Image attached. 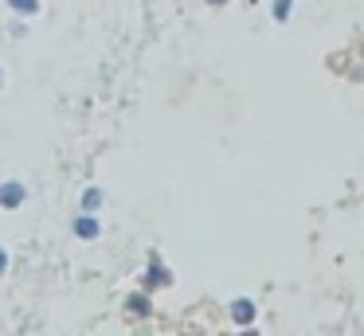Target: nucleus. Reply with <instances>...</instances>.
Masks as SVG:
<instances>
[{
    "mask_svg": "<svg viewBox=\"0 0 364 336\" xmlns=\"http://www.w3.org/2000/svg\"><path fill=\"white\" fill-rule=\"evenodd\" d=\"M270 16H274V23H286L294 16V0H274V4H270Z\"/></svg>",
    "mask_w": 364,
    "mask_h": 336,
    "instance_id": "0eeeda50",
    "label": "nucleus"
},
{
    "mask_svg": "<svg viewBox=\"0 0 364 336\" xmlns=\"http://www.w3.org/2000/svg\"><path fill=\"white\" fill-rule=\"evenodd\" d=\"M126 313H129L134 320H145V317L153 313V297L145 293V289H137V293H129V297H126Z\"/></svg>",
    "mask_w": 364,
    "mask_h": 336,
    "instance_id": "39448f33",
    "label": "nucleus"
},
{
    "mask_svg": "<svg viewBox=\"0 0 364 336\" xmlns=\"http://www.w3.org/2000/svg\"><path fill=\"white\" fill-rule=\"evenodd\" d=\"M102 200H106V192L98 184H87L82 188V211H98L102 207Z\"/></svg>",
    "mask_w": 364,
    "mask_h": 336,
    "instance_id": "423d86ee",
    "label": "nucleus"
},
{
    "mask_svg": "<svg viewBox=\"0 0 364 336\" xmlns=\"http://www.w3.org/2000/svg\"><path fill=\"white\" fill-rule=\"evenodd\" d=\"M9 266H12V258H9V250L0 246V278H4V273H9Z\"/></svg>",
    "mask_w": 364,
    "mask_h": 336,
    "instance_id": "1a4fd4ad",
    "label": "nucleus"
},
{
    "mask_svg": "<svg viewBox=\"0 0 364 336\" xmlns=\"http://www.w3.org/2000/svg\"><path fill=\"white\" fill-rule=\"evenodd\" d=\"M208 4H212V8H223V4H231V0H208Z\"/></svg>",
    "mask_w": 364,
    "mask_h": 336,
    "instance_id": "9b49d317",
    "label": "nucleus"
},
{
    "mask_svg": "<svg viewBox=\"0 0 364 336\" xmlns=\"http://www.w3.org/2000/svg\"><path fill=\"white\" fill-rule=\"evenodd\" d=\"M9 8L16 16H40V0H9Z\"/></svg>",
    "mask_w": 364,
    "mask_h": 336,
    "instance_id": "6e6552de",
    "label": "nucleus"
},
{
    "mask_svg": "<svg viewBox=\"0 0 364 336\" xmlns=\"http://www.w3.org/2000/svg\"><path fill=\"white\" fill-rule=\"evenodd\" d=\"M71 231H75V239L95 242V239H102V219H98L95 211H79V215L71 219Z\"/></svg>",
    "mask_w": 364,
    "mask_h": 336,
    "instance_id": "7ed1b4c3",
    "label": "nucleus"
},
{
    "mask_svg": "<svg viewBox=\"0 0 364 336\" xmlns=\"http://www.w3.org/2000/svg\"><path fill=\"white\" fill-rule=\"evenodd\" d=\"M228 317H231V325L251 328L255 320H259V305H255V297H231V301H228Z\"/></svg>",
    "mask_w": 364,
    "mask_h": 336,
    "instance_id": "f03ea898",
    "label": "nucleus"
},
{
    "mask_svg": "<svg viewBox=\"0 0 364 336\" xmlns=\"http://www.w3.org/2000/svg\"><path fill=\"white\" fill-rule=\"evenodd\" d=\"M235 336H262V332H259V328H255V325H251V328H239V332H235Z\"/></svg>",
    "mask_w": 364,
    "mask_h": 336,
    "instance_id": "9d476101",
    "label": "nucleus"
},
{
    "mask_svg": "<svg viewBox=\"0 0 364 336\" xmlns=\"http://www.w3.org/2000/svg\"><path fill=\"white\" fill-rule=\"evenodd\" d=\"M0 86H4V70H0Z\"/></svg>",
    "mask_w": 364,
    "mask_h": 336,
    "instance_id": "f8f14e48",
    "label": "nucleus"
},
{
    "mask_svg": "<svg viewBox=\"0 0 364 336\" xmlns=\"http://www.w3.org/2000/svg\"><path fill=\"white\" fill-rule=\"evenodd\" d=\"M24 200H28V188L20 184V180H4V184H0V207L4 211L24 207Z\"/></svg>",
    "mask_w": 364,
    "mask_h": 336,
    "instance_id": "20e7f679",
    "label": "nucleus"
},
{
    "mask_svg": "<svg viewBox=\"0 0 364 336\" xmlns=\"http://www.w3.org/2000/svg\"><path fill=\"white\" fill-rule=\"evenodd\" d=\"M141 289L145 293H157V289H168L173 286V270L165 266V258L157 254V250H149V258H145V270H141Z\"/></svg>",
    "mask_w": 364,
    "mask_h": 336,
    "instance_id": "f257e3e1",
    "label": "nucleus"
}]
</instances>
